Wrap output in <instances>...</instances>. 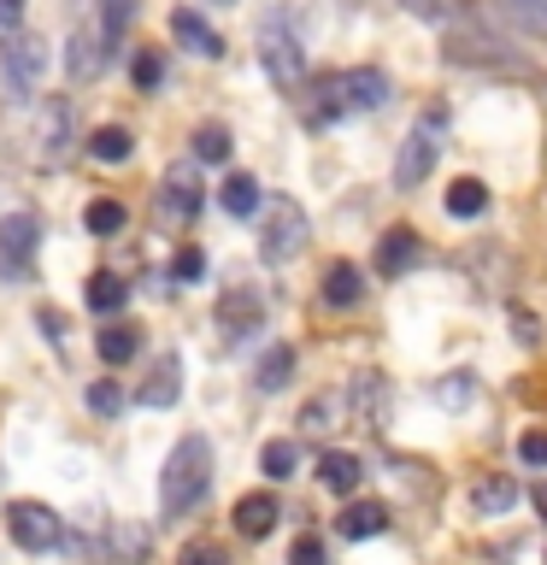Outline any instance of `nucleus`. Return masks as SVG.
Here are the masks:
<instances>
[{"label":"nucleus","instance_id":"nucleus-43","mask_svg":"<svg viewBox=\"0 0 547 565\" xmlns=\"http://www.w3.org/2000/svg\"><path fill=\"white\" fill-rule=\"evenodd\" d=\"M512 324H518V342H524V348L541 342V330H536V318H529V312H512Z\"/></svg>","mask_w":547,"mask_h":565},{"label":"nucleus","instance_id":"nucleus-8","mask_svg":"<svg viewBox=\"0 0 547 565\" xmlns=\"http://www.w3.org/2000/svg\"><path fill=\"white\" fill-rule=\"evenodd\" d=\"M35 242H42V224H35V212H12V218H0V277L18 282V271H30Z\"/></svg>","mask_w":547,"mask_h":565},{"label":"nucleus","instance_id":"nucleus-34","mask_svg":"<svg viewBox=\"0 0 547 565\" xmlns=\"http://www.w3.org/2000/svg\"><path fill=\"white\" fill-rule=\"evenodd\" d=\"M106 542H112V559H124V565H136L141 554H148V530H141V524H112V536H106Z\"/></svg>","mask_w":547,"mask_h":565},{"label":"nucleus","instance_id":"nucleus-17","mask_svg":"<svg viewBox=\"0 0 547 565\" xmlns=\"http://www.w3.org/2000/svg\"><path fill=\"white\" fill-rule=\"evenodd\" d=\"M518 507V483H512V477H476L471 483V512H483V519H501V512H512Z\"/></svg>","mask_w":547,"mask_h":565},{"label":"nucleus","instance_id":"nucleus-13","mask_svg":"<svg viewBox=\"0 0 547 565\" xmlns=\"http://www.w3.org/2000/svg\"><path fill=\"white\" fill-rule=\"evenodd\" d=\"M171 35H176V47L194 53V60H218V53H224V35L212 30L194 7H176L171 12Z\"/></svg>","mask_w":547,"mask_h":565},{"label":"nucleus","instance_id":"nucleus-31","mask_svg":"<svg viewBox=\"0 0 547 565\" xmlns=\"http://www.w3.org/2000/svg\"><path fill=\"white\" fill-rule=\"evenodd\" d=\"M83 224H88V236H118L130 224V212H124V201H88Z\"/></svg>","mask_w":547,"mask_h":565},{"label":"nucleus","instance_id":"nucleus-38","mask_svg":"<svg viewBox=\"0 0 547 565\" xmlns=\"http://www.w3.org/2000/svg\"><path fill=\"white\" fill-rule=\"evenodd\" d=\"M171 277H176V282H201V277H206V254H201V247H176Z\"/></svg>","mask_w":547,"mask_h":565},{"label":"nucleus","instance_id":"nucleus-18","mask_svg":"<svg viewBox=\"0 0 547 565\" xmlns=\"http://www.w3.org/2000/svg\"><path fill=\"white\" fill-rule=\"evenodd\" d=\"M324 300H330V307H360V300H365V271H360V265L335 259L324 271Z\"/></svg>","mask_w":547,"mask_h":565},{"label":"nucleus","instance_id":"nucleus-42","mask_svg":"<svg viewBox=\"0 0 547 565\" xmlns=\"http://www.w3.org/2000/svg\"><path fill=\"white\" fill-rule=\"evenodd\" d=\"M24 7H30V0H0V30H18V24H24Z\"/></svg>","mask_w":547,"mask_h":565},{"label":"nucleus","instance_id":"nucleus-15","mask_svg":"<svg viewBox=\"0 0 547 565\" xmlns=\"http://www.w3.org/2000/svg\"><path fill=\"white\" fill-rule=\"evenodd\" d=\"M277 519H282V507H277V494H242V501H236V530H242V536H254V542H265V536H271V530H277Z\"/></svg>","mask_w":547,"mask_h":565},{"label":"nucleus","instance_id":"nucleus-6","mask_svg":"<svg viewBox=\"0 0 547 565\" xmlns=\"http://www.w3.org/2000/svg\"><path fill=\"white\" fill-rule=\"evenodd\" d=\"M436 130H441V106H430L423 124H412V136L400 141V153H395V189H418L423 177L436 171V153H441Z\"/></svg>","mask_w":547,"mask_h":565},{"label":"nucleus","instance_id":"nucleus-1","mask_svg":"<svg viewBox=\"0 0 547 565\" xmlns=\"http://www.w3.org/2000/svg\"><path fill=\"white\" fill-rule=\"evenodd\" d=\"M212 489V441L206 436H183L159 466V512L165 519H183L189 507H201Z\"/></svg>","mask_w":547,"mask_h":565},{"label":"nucleus","instance_id":"nucleus-3","mask_svg":"<svg viewBox=\"0 0 547 565\" xmlns=\"http://www.w3.org/2000/svg\"><path fill=\"white\" fill-rule=\"evenodd\" d=\"M300 247H307V212L289 194L265 201V224H259V259L265 265H289Z\"/></svg>","mask_w":547,"mask_h":565},{"label":"nucleus","instance_id":"nucleus-19","mask_svg":"<svg viewBox=\"0 0 547 565\" xmlns=\"http://www.w3.org/2000/svg\"><path fill=\"white\" fill-rule=\"evenodd\" d=\"M360 477H365L360 454L324 448V459H318V483H324V489H335V494H353V489H360Z\"/></svg>","mask_w":547,"mask_h":565},{"label":"nucleus","instance_id":"nucleus-40","mask_svg":"<svg viewBox=\"0 0 547 565\" xmlns=\"http://www.w3.org/2000/svg\"><path fill=\"white\" fill-rule=\"evenodd\" d=\"M518 454L529 459V466H547V430H524L518 436Z\"/></svg>","mask_w":547,"mask_h":565},{"label":"nucleus","instance_id":"nucleus-25","mask_svg":"<svg viewBox=\"0 0 547 565\" xmlns=\"http://www.w3.org/2000/svg\"><path fill=\"white\" fill-rule=\"evenodd\" d=\"M494 12H501L512 30L541 35V42H547V0H494Z\"/></svg>","mask_w":547,"mask_h":565},{"label":"nucleus","instance_id":"nucleus-24","mask_svg":"<svg viewBox=\"0 0 547 565\" xmlns=\"http://www.w3.org/2000/svg\"><path fill=\"white\" fill-rule=\"evenodd\" d=\"M88 153H95L100 166H124V159L136 153V136L124 130V124H100V130L88 136Z\"/></svg>","mask_w":547,"mask_h":565},{"label":"nucleus","instance_id":"nucleus-16","mask_svg":"<svg viewBox=\"0 0 547 565\" xmlns=\"http://www.w3.org/2000/svg\"><path fill=\"white\" fill-rule=\"evenodd\" d=\"M383 530H388V507L383 501H347L342 519H335V536H347V542L383 536Z\"/></svg>","mask_w":547,"mask_h":565},{"label":"nucleus","instance_id":"nucleus-10","mask_svg":"<svg viewBox=\"0 0 547 565\" xmlns=\"http://www.w3.org/2000/svg\"><path fill=\"white\" fill-rule=\"evenodd\" d=\"M335 100H342V113H377V106L388 100V77L377 65L335 71Z\"/></svg>","mask_w":547,"mask_h":565},{"label":"nucleus","instance_id":"nucleus-44","mask_svg":"<svg viewBox=\"0 0 547 565\" xmlns=\"http://www.w3.org/2000/svg\"><path fill=\"white\" fill-rule=\"evenodd\" d=\"M406 12H418V18H448L453 7H448V0H406Z\"/></svg>","mask_w":547,"mask_h":565},{"label":"nucleus","instance_id":"nucleus-4","mask_svg":"<svg viewBox=\"0 0 547 565\" xmlns=\"http://www.w3.org/2000/svg\"><path fill=\"white\" fill-rule=\"evenodd\" d=\"M259 65L271 71L277 88H300V83H307V60H300V42H294V30H289V18H282V12H271L259 24Z\"/></svg>","mask_w":547,"mask_h":565},{"label":"nucleus","instance_id":"nucleus-37","mask_svg":"<svg viewBox=\"0 0 547 565\" xmlns=\"http://www.w3.org/2000/svg\"><path fill=\"white\" fill-rule=\"evenodd\" d=\"M176 565H229V554H224V542L201 536V542H189L183 554H176Z\"/></svg>","mask_w":547,"mask_h":565},{"label":"nucleus","instance_id":"nucleus-33","mask_svg":"<svg viewBox=\"0 0 547 565\" xmlns=\"http://www.w3.org/2000/svg\"><path fill=\"white\" fill-rule=\"evenodd\" d=\"M130 83L141 88V95H153V88L165 83V60H159V47H141L130 60Z\"/></svg>","mask_w":547,"mask_h":565},{"label":"nucleus","instance_id":"nucleus-39","mask_svg":"<svg viewBox=\"0 0 547 565\" xmlns=\"http://www.w3.org/2000/svg\"><path fill=\"white\" fill-rule=\"evenodd\" d=\"M289 565H330V554H324V542H318V536H294Z\"/></svg>","mask_w":547,"mask_h":565},{"label":"nucleus","instance_id":"nucleus-12","mask_svg":"<svg viewBox=\"0 0 547 565\" xmlns=\"http://www.w3.org/2000/svg\"><path fill=\"white\" fill-rule=\"evenodd\" d=\"M0 65H7V83L24 95V88H35V77H42V65H47V47L35 42V35L24 30H7V47H0Z\"/></svg>","mask_w":547,"mask_h":565},{"label":"nucleus","instance_id":"nucleus-5","mask_svg":"<svg viewBox=\"0 0 547 565\" xmlns=\"http://www.w3.org/2000/svg\"><path fill=\"white\" fill-rule=\"evenodd\" d=\"M7 536L24 547V554H53L65 542V524L47 501H12L7 507Z\"/></svg>","mask_w":547,"mask_h":565},{"label":"nucleus","instance_id":"nucleus-21","mask_svg":"<svg viewBox=\"0 0 547 565\" xmlns=\"http://www.w3.org/2000/svg\"><path fill=\"white\" fill-rule=\"evenodd\" d=\"M176 377H183V365H176V353H165V360L153 365V377L141 383V395H136V401H141V406H153V413H159V406H171V401H176V388H183Z\"/></svg>","mask_w":547,"mask_h":565},{"label":"nucleus","instance_id":"nucleus-26","mask_svg":"<svg viewBox=\"0 0 547 565\" xmlns=\"http://www.w3.org/2000/svg\"><path fill=\"white\" fill-rule=\"evenodd\" d=\"M342 413H347V395H312L307 406H300V430H307V436H330Z\"/></svg>","mask_w":547,"mask_h":565},{"label":"nucleus","instance_id":"nucleus-32","mask_svg":"<svg viewBox=\"0 0 547 565\" xmlns=\"http://www.w3.org/2000/svg\"><path fill=\"white\" fill-rule=\"evenodd\" d=\"M259 466H265V477H271V483H282V477H294V466H300V448H294V441H265Z\"/></svg>","mask_w":547,"mask_h":565},{"label":"nucleus","instance_id":"nucleus-14","mask_svg":"<svg viewBox=\"0 0 547 565\" xmlns=\"http://www.w3.org/2000/svg\"><path fill=\"white\" fill-rule=\"evenodd\" d=\"M418 254H423V247H418V230L395 224V230L377 242V271H383V277H400V271H412V265H418Z\"/></svg>","mask_w":547,"mask_h":565},{"label":"nucleus","instance_id":"nucleus-30","mask_svg":"<svg viewBox=\"0 0 547 565\" xmlns=\"http://www.w3.org/2000/svg\"><path fill=\"white\" fill-rule=\"evenodd\" d=\"M229 148H236V141H229L224 124H201V130H194V159H201V166H224Z\"/></svg>","mask_w":547,"mask_h":565},{"label":"nucleus","instance_id":"nucleus-41","mask_svg":"<svg viewBox=\"0 0 547 565\" xmlns=\"http://www.w3.org/2000/svg\"><path fill=\"white\" fill-rule=\"evenodd\" d=\"M35 324L47 330V342H65V330H71V324H65V318L53 312V307H42V312H35Z\"/></svg>","mask_w":547,"mask_h":565},{"label":"nucleus","instance_id":"nucleus-27","mask_svg":"<svg viewBox=\"0 0 547 565\" xmlns=\"http://www.w3.org/2000/svg\"><path fill=\"white\" fill-rule=\"evenodd\" d=\"M289 377H294V348H265V360H259V371H254V383L265 388V395H277V388H289Z\"/></svg>","mask_w":547,"mask_h":565},{"label":"nucleus","instance_id":"nucleus-20","mask_svg":"<svg viewBox=\"0 0 547 565\" xmlns=\"http://www.w3.org/2000/svg\"><path fill=\"white\" fill-rule=\"evenodd\" d=\"M259 201H265V194H259V183H254L247 171H229V177H224V189H218V206L229 212V218H254V212H259Z\"/></svg>","mask_w":547,"mask_h":565},{"label":"nucleus","instance_id":"nucleus-2","mask_svg":"<svg viewBox=\"0 0 547 565\" xmlns=\"http://www.w3.org/2000/svg\"><path fill=\"white\" fill-rule=\"evenodd\" d=\"M112 24H106V7L100 0H71V35H65V71L77 83L100 77L106 53H112Z\"/></svg>","mask_w":547,"mask_h":565},{"label":"nucleus","instance_id":"nucleus-35","mask_svg":"<svg viewBox=\"0 0 547 565\" xmlns=\"http://www.w3.org/2000/svg\"><path fill=\"white\" fill-rule=\"evenodd\" d=\"M476 395V383H471V371H448V377H441L436 383V401L441 406H453V413H459V406H465Z\"/></svg>","mask_w":547,"mask_h":565},{"label":"nucleus","instance_id":"nucleus-7","mask_svg":"<svg viewBox=\"0 0 547 565\" xmlns=\"http://www.w3.org/2000/svg\"><path fill=\"white\" fill-rule=\"evenodd\" d=\"M71 159V106L65 100H42L35 106V130H30V166H65Z\"/></svg>","mask_w":547,"mask_h":565},{"label":"nucleus","instance_id":"nucleus-9","mask_svg":"<svg viewBox=\"0 0 547 565\" xmlns=\"http://www.w3.org/2000/svg\"><path fill=\"white\" fill-rule=\"evenodd\" d=\"M265 324V295L254 289V282H229V289L218 295V330L229 335V342H242L247 330Z\"/></svg>","mask_w":547,"mask_h":565},{"label":"nucleus","instance_id":"nucleus-23","mask_svg":"<svg viewBox=\"0 0 547 565\" xmlns=\"http://www.w3.org/2000/svg\"><path fill=\"white\" fill-rule=\"evenodd\" d=\"M136 348H141V335H136V324H124V318H112L100 335H95V353L106 365H124V360H136Z\"/></svg>","mask_w":547,"mask_h":565},{"label":"nucleus","instance_id":"nucleus-22","mask_svg":"<svg viewBox=\"0 0 547 565\" xmlns=\"http://www.w3.org/2000/svg\"><path fill=\"white\" fill-rule=\"evenodd\" d=\"M347 406L360 413L365 430H377V424H383V377H377V371H360V377H353V395H347Z\"/></svg>","mask_w":547,"mask_h":565},{"label":"nucleus","instance_id":"nucleus-28","mask_svg":"<svg viewBox=\"0 0 547 565\" xmlns=\"http://www.w3.org/2000/svg\"><path fill=\"white\" fill-rule=\"evenodd\" d=\"M448 212H453V218H483V212H489V189L476 183V177H459V183L448 189Z\"/></svg>","mask_w":547,"mask_h":565},{"label":"nucleus","instance_id":"nucleus-45","mask_svg":"<svg viewBox=\"0 0 547 565\" xmlns=\"http://www.w3.org/2000/svg\"><path fill=\"white\" fill-rule=\"evenodd\" d=\"M536 507H541V512H547V483H541V489H536Z\"/></svg>","mask_w":547,"mask_h":565},{"label":"nucleus","instance_id":"nucleus-36","mask_svg":"<svg viewBox=\"0 0 547 565\" xmlns=\"http://www.w3.org/2000/svg\"><path fill=\"white\" fill-rule=\"evenodd\" d=\"M88 413L118 418V413H124V388H118V383H88Z\"/></svg>","mask_w":547,"mask_h":565},{"label":"nucleus","instance_id":"nucleus-11","mask_svg":"<svg viewBox=\"0 0 547 565\" xmlns=\"http://www.w3.org/2000/svg\"><path fill=\"white\" fill-rule=\"evenodd\" d=\"M201 201H206L201 171H194V166H171L165 183H159V212H165L171 224H189L194 212H201Z\"/></svg>","mask_w":547,"mask_h":565},{"label":"nucleus","instance_id":"nucleus-29","mask_svg":"<svg viewBox=\"0 0 547 565\" xmlns=\"http://www.w3.org/2000/svg\"><path fill=\"white\" fill-rule=\"evenodd\" d=\"M124 300H130V282H124V277H112V271L88 277V307H95V312H118Z\"/></svg>","mask_w":547,"mask_h":565}]
</instances>
